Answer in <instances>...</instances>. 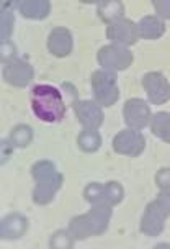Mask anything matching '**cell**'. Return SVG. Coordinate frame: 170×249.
I'll return each instance as SVG.
<instances>
[{"instance_id": "obj_9", "label": "cell", "mask_w": 170, "mask_h": 249, "mask_svg": "<svg viewBox=\"0 0 170 249\" xmlns=\"http://www.w3.org/2000/svg\"><path fill=\"white\" fill-rule=\"evenodd\" d=\"M74 110L75 117H77V120L85 130H97L103 123V112H102V108L95 102L79 100L74 104Z\"/></svg>"}, {"instance_id": "obj_26", "label": "cell", "mask_w": 170, "mask_h": 249, "mask_svg": "<svg viewBox=\"0 0 170 249\" xmlns=\"http://www.w3.org/2000/svg\"><path fill=\"white\" fill-rule=\"evenodd\" d=\"M15 54H17V48L15 44L5 41L2 44V61H5L7 64L12 61H15Z\"/></svg>"}, {"instance_id": "obj_3", "label": "cell", "mask_w": 170, "mask_h": 249, "mask_svg": "<svg viewBox=\"0 0 170 249\" xmlns=\"http://www.w3.org/2000/svg\"><path fill=\"white\" fill-rule=\"evenodd\" d=\"M36 187L33 192V200L38 205H46L54 198V195L62 185V176L56 171L51 161H39L31 169Z\"/></svg>"}, {"instance_id": "obj_2", "label": "cell", "mask_w": 170, "mask_h": 249, "mask_svg": "<svg viewBox=\"0 0 170 249\" xmlns=\"http://www.w3.org/2000/svg\"><path fill=\"white\" fill-rule=\"evenodd\" d=\"M111 218V205L105 200L93 203L90 212L82 216H75L69 225V233L75 239H85L102 234L108 228Z\"/></svg>"}, {"instance_id": "obj_22", "label": "cell", "mask_w": 170, "mask_h": 249, "mask_svg": "<svg viewBox=\"0 0 170 249\" xmlns=\"http://www.w3.org/2000/svg\"><path fill=\"white\" fill-rule=\"evenodd\" d=\"M84 197L87 202H90L92 205L97 202H102L105 200V185L98 184V182H93V184H88L85 187V192H84Z\"/></svg>"}, {"instance_id": "obj_6", "label": "cell", "mask_w": 170, "mask_h": 249, "mask_svg": "<svg viewBox=\"0 0 170 249\" xmlns=\"http://www.w3.org/2000/svg\"><path fill=\"white\" fill-rule=\"evenodd\" d=\"M113 148L118 154L136 158V156H139L146 148V138L137 130L128 128V130L119 131L118 135L115 136Z\"/></svg>"}, {"instance_id": "obj_25", "label": "cell", "mask_w": 170, "mask_h": 249, "mask_svg": "<svg viewBox=\"0 0 170 249\" xmlns=\"http://www.w3.org/2000/svg\"><path fill=\"white\" fill-rule=\"evenodd\" d=\"M152 5L155 7L159 18H170V0H154Z\"/></svg>"}, {"instance_id": "obj_7", "label": "cell", "mask_w": 170, "mask_h": 249, "mask_svg": "<svg viewBox=\"0 0 170 249\" xmlns=\"http://www.w3.org/2000/svg\"><path fill=\"white\" fill-rule=\"evenodd\" d=\"M170 213L165 210V208L160 205L157 200L151 202L149 205L146 207L144 216H142L141 221V231L147 236H159L164 231L165 226V220Z\"/></svg>"}, {"instance_id": "obj_5", "label": "cell", "mask_w": 170, "mask_h": 249, "mask_svg": "<svg viewBox=\"0 0 170 249\" xmlns=\"http://www.w3.org/2000/svg\"><path fill=\"white\" fill-rule=\"evenodd\" d=\"M97 59L98 64L102 68H105V71L118 72V71L128 69L133 64L134 57L128 46H123V44H108V46H103L98 51Z\"/></svg>"}, {"instance_id": "obj_28", "label": "cell", "mask_w": 170, "mask_h": 249, "mask_svg": "<svg viewBox=\"0 0 170 249\" xmlns=\"http://www.w3.org/2000/svg\"><path fill=\"white\" fill-rule=\"evenodd\" d=\"M155 200H157L160 205L170 213V189H162V192L157 195V198Z\"/></svg>"}, {"instance_id": "obj_4", "label": "cell", "mask_w": 170, "mask_h": 249, "mask_svg": "<svg viewBox=\"0 0 170 249\" xmlns=\"http://www.w3.org/2000/svg\"><path fill=\"white\" fill-rule=\"evenodd\" d=\"M92 92L93 99L100 105L111 107L119 99L118 75L111 71H95L92 74Z\"/></svg>"}, {"instance_id": "obj_13", "label": "cell", "mask_w": 170, "mask_h": 249, "mask_svg": "<svg viewBox=\"0 0 170 249\" xmlns=\"http://www.w3.org/2000/svg\"><path fill=\"white\" fill-rule=\"evenodd\" d=\"M48 50L52 56L56 57H66L72 51V35L67 28L57 26L51 31L48 38Z\"/></svg>"}, {"instance_id": "obj_14", "label": "cell", "mask_w": 170, "mask_h": 249, "mask_svg": "<svg viewBox=\"0 0 170 249\" xmlns=\"http://www.w3.org/2000/svg\"><path fill=\"white\" fill-rule=\"evenodd\" d=\"M26 230H28V220L23 215H20V213L7 215L2 220V225H0V234L5 239L23 236Z\"/></svg>"}, {"instance_id": "obj_27", "label": "cell", "mask_w": 170, "mask_h": 249, "mask_svg": "<svg viewBox=\"0 0 170 249\" xmlns=\"http://www.w3.org/2000/svg\"><path fill=\"white\" fill-rule=\"evenodd\" d=\"M155 184L160 189H170V169H162L155 176Z\"/></svg>"}, {"instance_id": "obj_23", "label": "cell", "mask_w": 170, "mask_h": 249, "mask_svg": "<svg viewBox=\"0 0 170 249\" xmlns=\"http://www.w3.org/2000/svg\"><path fill=\"white\" fill-rule=\"evenodd\" d=\"M8 2L3 3V8H2V38L7 39L8 36H10L12 33V28H13V15L10 12V8L7 7Z\"/></svg>"}, {"instance_id": "obj_16", "label": "cell", "mask_w": 170, "mask_h": 249, "mask_svg": "<svg viewBox=\"0 0 170 249\" xmlns=\"http://www.w3.org/2000/svg\"><path fill=\"white\" fill-rule=\"evenodd\" d=\"M17 5H20L21 15L26 18H34V20H43L46 18L51 12V3L48 0H28V2H17Z\"/></svg>"}, {"instance_id": "obj_21", "label": "cell", "mask_w": 170, "mask_h": 249, "mask_svg": "<svg viewBox=\"0 0 170 249\" xmlns=\"http://www.w3.org/2000/svg\"><path fill=\"white\" fill-rule=\"evenodd\" d=\"M123 198V187L118 182H108L105 185V202L110 203L111 207L118 205Z\"/></svg>"}, {"instance_id": "obj_15", "label": "cell", "mask_w": 170, "mask_h": 249, "mask_svg": "<svg viewBox=\"0 0 170 249\" xmlns=\"http://www.w3.org/2000/svg\"><path fill=\"white\" fill-rule=\"evenodd\" d=\"M136 26L139 38L144 39H157L165 31V23L159 17H144Z\"/></svg>"}, {"instance_id": "obj_1", "label": "cell", "mask_w": 170, "mask_h": 249, "mask_svg": "<svg viewBox=\"0 0 170 249\" xmlns=\"http://www.w3.org/2000/svg\"><path fill=\"white\" fill-rule=\"evenodd\" d=\"M31 108L38 120L46 123H57L66 117V104L59 89L41 84L31 90Z\"/></svg>"}, {"instance_id": "obj_11", "label": "cell", "mask_w": 170, "mask_h": 249, "mask_svg": "<svg viewBox=\"0 0 170 249\" xmlns=\"http://www.w3.org/2000/svg\"><path fill=\"white\" fill-rule=\"evenodd\" d=\"M124 122L133 130H141L151 120V110L144 100L131 99L124 104Z\"/></svg>"}, {"instance_id": "obj_20", "label": "cell", "mask_w": 170, "mask_h": 249, "mask_svg": "<svg viewBox=\"0 0 170 249\" xmlns=\"http://www.w3.org/2000/svg\"><path fill=\"white\" fill-rule=\"evenodd\" d=\"M31 140H33V130L28 124H18V126L12 130L10 143L15 148H26L31 143Z\"/></svg>"}, {"instance_id": "obj_10", "label": "cell", "mask_w": 170, "mask_h": 249, "mask_svg": "<svg viewBox=\"0 0 170 249\" xmlns=\"http://www.w3.org/2000/svg\"><path fill=\"white\" fill-rule=\"evenodd\" d=\"M106 38L115 41V44H123V46H133L137 41V26L131 20L121 18L115 23L108 25L106 28Z\"/></svg>"}, {"instance_id": "obj_8", "label": "cell", "mask_w": 170, "mask_h": 249, "mask_svg": "<svg viewBox=\"0 0 170 249\" xmlns=\"http://www.w3.org/2000/svg\"><path fill=\"white\" fill-rule=\"evenodd\" d=\"M142 87L149 100L155 105H162L170 99V84L167 77L160 72H147L142 77Z\"/></svg>"}, {"instance_id": "obj_24", "label": "cell", "mask_w": 170, "mask_h": 249, "mask_svg": "<svg viewBox=\"0 0 170 249\" xmlns=\"http://www.w3.org/2000/svg\"><path fill=\"white\" fill-rule=\"evenodd\" d=\"M51 248H72V234L69 231H57L51 239Z\"/></svg>"}, {"instance_id": "obj_19", "label": "cell", "mask_w": 170, "mask_h": 249, "mask_svg": "<svg viewBox=\"0 0 170 249\" xmlns=\"http://www.w3.org/2000/svg\"><path fill=\"white\" fill-rule=\"evenodd\" d=\"M77 144L84 153H95L102 146V136L97 130H84L77 138Z\"/></svg>"}, {"instance_id": "obj_17", "label": "cell", "mask_w": 170, "mask_h": 249, "mask_svg": "<svg viewBox=\"0 0 170 249\" xmlns=\"http://www.w3.org/2000/svg\"><path fill=\"white\" fill-rule=\"evenodd\" d=\"M124 5L118 0H108V2H98V17L106 25L124 18Z\"/></svg>"}, {"instance_id": "obj_18", "label": "cell", "mask_w": 170, "mask_h": 249, "mask_svg": "<svg viewBox=\"0 0 170 249\" xmlns=\"http://www.w3.org/2000/svg\"><path fill=\"white\" fill-rule=\"evenodd\" d=\"M151 130L162 141L170 143V115L165 112H159L157 115H154L151 123Z\"/></svg>"}, {"instance_id": "obj_12", "label": "cell", "mask_w": 170, "mask_h": 249, "mask_svg": "<svg viewBox=\"0 0 170 249\" xmlns=\"http://www.w3.org/2000/svg\"><path fill=\"white\" fill-rule=\"evenodd\" d=\"M33 68L23 59L8 62L3 69V81L13 87H26L33 79Z\"/></svg>"}]
</instances>
